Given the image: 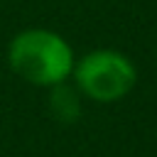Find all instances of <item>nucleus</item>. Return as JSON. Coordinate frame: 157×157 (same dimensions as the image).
<instances>
[{
  "label": "nucleus",
  "mask_w": 157,
  "mask_h": 157,
  "mask_svg": "<svg viewBox=\"0 0 157 157\" xmlns=\"http://www.w3.org/2000/svg\"><path fill=\"white\" fill-rule=\"evenodd\" d=\"M7 61L20 78L52 88L71 76L76 59L61 34L52 29H25L10 42Z\"/></svg>",
  "instance_id": "f257e3e1"
},
{
  "label": "nucleus",
  "mask_w": 157,
  "mask_h": 157,
  "mask_svg": "<svg viewBox=\"0 0 157 157\" xmlns=\"http://www.w3.org/2000/svg\"><path fill=\"white\" fill-rule=\"evenodd\" d=\"M74 78L81 93L98 103H115L125 98L137 83L135 64L115 49H96L74 61Z\"/></svg>",
  "instance_id": "f03ea898"
},
{
  "label": "nucleus",
  "mask_w": 157,
  "mask_h": 157,
  "mask_svg": "<svg viewBox=\"0 0 157 157\" xmlns=\"http://www.w3.org/2000/svg\"><path fill=\"white\" fill-rule=\"evenodd\" d=\"M54 88V96H52V110L59 120H74L78 115V98L71 88H66L64 83H56L52 86Z\"/></svg>",
  "instance_id": "7ed1b4c3"
}]
</instances>
